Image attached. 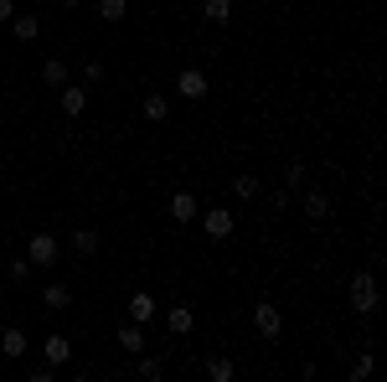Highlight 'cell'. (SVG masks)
<instances>
[{
  "label": "cell",
  "instance_id": "1",
  "mask_svg": "<svg viewBox=\"0 0 387 382\" xmlns=\"http://www.w3.org/2000/svg\"><path fill=\"white\" fill-rule=\"evenodd\" d=\"M351 310L356 315L377 310V279H372V269H356V279H351Z\"/></svg>",
  "mask_w": 387,
  "mask_h": 382
},
{
  "label": "cell",
  "instance_id": "2",
  "mask_svg": "<svg viewBox=\"0 0 387 382\" xmlns=\"http://www.w3.org/2000/svg\"><path fill=\"white\" fill-rule=\"evenodd\" d=\"M26 263H31V269H52V263H57V238H52V233H36V238L26 243Z\"/></svg>",
  "mask_w": 387,
  "mask_h": 382
},
{
  "label": "cell",
  "instance_id": "3",
  "mask_svg": "<svg viewBox=\"0 0 387 382\" xmlns=\"http://www.w3.org/2000/svg\"><path fill=\"white\" fill-rule=\"evenodd\" d=\"M207 88H212V83H207L202 68H181V73H176V94H181V98H207Z\"/></svg>",
  "mask_w": 387,
  "mask_h": 382
},
{
  "label": "cell",
  "instance_id": "4",
  "mask_svg": "<svg viewBox=\"0 0 387 382\" xmlns=\"http://www.w3.org/2000/svg\"><path fill=\"white\" fill-rule=\"evenodd\" d=\"M202 228H207V238H233V212L228 207H212V212H202Z\"/></svg>",
  "mask_w": 387,
  "mask_h": 382
},
{
  "label": "cell",
  "instance_id": "5",
  "mask_svg": "<svg viewBox=\"0 0 387 382\" xmlns=\"http://www.w3.org/2000/svg\"><path fill=\"white\" fill-rule=\"evenodd\" d=\"M253 325H258V336H279V331H284V315H279L274 305H269V300H263V305H253Z\"/></svg>",
  "mask_w": 387,
  "mask_h": 382
},
{
  "label": "cell",
  "instance_id": "6",
  "mask_svg": "<svg viewBox=\"0 0 387 382\" xmlns=\"http://www.w3.org/2000/svg\"><path fill=\"white\" fill-rule=\"evenodd\" d=\"M155 310H160V305L150 300V289H135V295H129V321L145 325V321H155Z\"/></svg>",
  "mask_w": 387,
  "mask_h": 382
},
{
  "label": "cell",
  "instance_id": "7",
  "mask_svg": "<svg viewBox=\"0 0 387 382\" xmlns=\"http://www.w3.org/2000/svg\"><path fill=\"white\" fill-rule=\"evenodd\" d=\"M170 217H176V222H196V217H202L196 196L191 191H176V196H170Z\"/></svg>",
  "mask_w": 387,
  "mask_h": 382
},
{
  "label": "cell",
  "instance_id": "8",
  "mask_svg": "<svg viewBox=\"0 0 387 382\" xmlns=\"http://www.w3.org/2000/svg\"><path fill=\"white\" fill-rule=\"evenodd\" d=\"M166 325H170V331H176V336H186V331H191V325H196L191 305H170V310H166Z\"/></svg>",
  "mask_w": 387,
  "mask_h": 382
},
{
  "label": "cell",
  "instance_id": "9",
  "mask_svg": "<svg viewBox=\"0 0 387 382\" xmlns=\"http://www.w3.org/2000/svg\"><path fill=\"white\" fill-rule=\"evenodd\" d=\"M119 346L135 351V357L145 351V331H140V321H124V325H119Z\"/></svg>",
  "mask_w": 387,
  "mask_h": 382
},
{
  "label": "cell",
  "instance_id": "10",
  "mask_svg": "<svg viewBox=\"0 0 387 382\" xmlns=\"http://www.w3.org/2000/svg\"><path fill=\"white\" fill-rule=\"evenodd\" d=\"M0 351H6V357H26V336H21V325H6V331H0Z\"/></svg>",
  "mask_w": 387,
  "mask_h": 382
},
{
  "label": "cell",
  "instance_id": "11",
  "mask_svg": "<svg viewBox=\"0 0 387 382\" xmlns=\"http://www.w3.org/2000/svg\"><path fill=\"white\" fill-rule=\"evenodd\" d=\"M42 351H47V362H52V367H62V362H68V357H73V346H68V336H47V341H42Z\"/></svg>",
  "mask_w": 387,
  "mask_h": 382
},
{
  "label": "cell",
  "instance_id": "12",
  "mask_svg": "<svg viewBox=\"0 0 387 382\" xmlns=\"http://www.w3.org/2000/svg\"><path fill=\"white\" fill-rule=\"evenodd\" d=\"M202 16H207L212 26H233V0H207Z\"/></svg>",
  "mask_w": 387,
  "mask_h": 382
},
{
  "label": "cell",
  "instance_id": "13",
  "mask_svg": "<svg viewBox=\"0 0 387 382\" xmlns=\"http://www.w3.org/2000/svg\"><path fill=\"white\" fill-rule=\"evenodd\" d=\"M305 217H310V222H326V217H330V196L305 191Z\"/></svg>",
  "mask_w": 387,
  "mask_h": 382
},
{
  "label": "cell",
  "instance_id": "14",
  "mask_svg": "<svg viewBox=\"0 0 387 382\" xmlns=\"http://www.w3.org/2000/svg\"><path fill=\"white\" fill-rule=\"evenodd\" d=\"M83 109H88V94H83V88H62V114L73 119V114H83Z\"/></svg>",
  "mask_w": 387,
  "mask_h": 382
},
{
  "label": "cell",
  "instance_id": "15",
  "mask_svg": "<svg viewBox=\"0 0 387 382\" xmlns=\"http://www.w3.org/2000/svg\"><path fill=\"white\" fill-rule=\"evenodd\" d=\"M140 109H145V119H150V124H160V119L170 114V103L160 98V94H145V103H140Z\"/></svg>",
  "mask_w": 387,
  "mask_h": 382
},
{
  "label": "cell",
  "instance_id": "16",
  "mask_svg": "<svg viewBox=\"0 0 387 382\" xmlns=\"http://www.w3.org/2000/svg\"><path fill=\"white\" fill-rule=\"evenodd\" d=\"M42 305H47V310H68V305H73V295H68V289H62V284H47Z\"/></svg>",
  "mask_w": 387,
  "mask_h": 382
},
{
  "label": "cell",
  "instance_id": "17",
  "mask_svg": "<svg viewBox=\"0 0 387 382\" xmlns=\"http://www.w3.org/2000/svg\"><path fill=\"white\" fill-rule=\"evenodd\" d=\"M233 191L243 196V202H258V196H263V186H258V176H238V181H233Z\"/></svg>",
  "mask_w": 387,
  "mask_h": 382
},
{
  "label": "cell",
  "instance_id": "18",
  "mask_svg": "<svg viewBox=\"0 0 387 382\" xmlns=\"http://www.w3.org/2000/svg\"><path fill=\"white\" fill-rule=\"evenodd\" d=\"M207 377L212 382H233V357H212L207 362Z\"/></svg>",
  "mask_w": 387,
  "mask_h": 382
},
{
  "label": "cell",
  "instance_id": "19",
  "mask_svg": "<svg viewBox=\"0 0 387 382\" xmlns=\"http://www.w3.org/2000/svg\"><path fill=\"white\" fill-rule=\"evenodd\" d=\"M42 78H47L52 88H62V83H68V62H62V57H52L47 68H42Z\"/></svg>",
  "mask_w": 387,
  "mask_h": 382
},
{
  "label": "cell",
  "instance_id": "20",
  "mask_svg": "<svg viewBox=\"0 0 387 382\" xmlns=\"http://www.w3.org/2000/svg\"><path fill=\"white\" fill-rule=\"evenodd\" d=\"M10 26H16V36H21V42H31V36L42 31V21H36V16H10Z\"/></svg>",
  "mask_w": 387,
  "mask_h": 382
},
{
  "label": "cell",
  "instance_id": "21",
  "mask_svg": "<svg viewBox=\"0 0 387 382\" xmlns=\"http://www.w3.org/2000/svg\"><path fill=\"white\" fill-rule=\"evenodd\" d=\"M124 10H129V0H98V16L103 21H119Z\"/></svg>",
  "mask_w": 387,
  "mask_h": 382
},
{
  "label": "cell",
  "instance_id": "22",
  "mask_svg": "<svg viewBox=\"0 0 387 382\" xmlns=\"http://www.w3.org/2000/svg\"><path fill=\"white\" fill-rule=\"evenodd\" d=\"M73 248H78V254H98V233H93V228H83V233L73 238Z\"/></svg>",
  "mask_w": 387,
  "mask_h": 382
},
{
  "label": "cell",
  "instance_id": "23",
  "mask_svg": "<svg viewBox=\"0 0 387 382\" xmlns=\"http://www.w3.org/2000/svg\"><path fill=\"white\" fill-rule=\"evenodd\" d=\"M140 377H166V362H160V357H140Z\"/></svg>",
  "mask_w": 387,
  "mask_h": 382
},
{
  "label": "cell",
  "instance_id": "24",
  "mask_svg": "<svg viewBox=\"0 0 387 382\" xmlns=\"http://www.w3.org/2000/svg\"><path fill=\"white\" fill-rule=\"evenodd\" d=\"M284 186H289V191H305V166H300V161L284 170Z\"/></svg>",
  "mask_w": 387,
  "mask_h": 382
},
{
  "label": "cell",
  "instance_id": "25",
  "mask_svg": "<svg viewBox=\"0 0 387 382\" xmlns=\"http://www.w3.org/2000/svg\"><path fill=\"white\" fill-rule=\"evenodd\" d=\"M362 377H372V351H362V357L351 362V382H362Z\"/></svg>",
  "mask_w": 387,
  "mask_h": 382
},
{
  "label": "cell",
  "instance_id": "26",
  "mask_svg": "<svg viewBox=\"0 0 387 382\" xmlns=\"http://www.w3.org/2000/svg\"><path fill=\"white\" fill-rule=\"evenodd\" d=\"M83 78H88V83H98V78H103V62L88 57V62H83Z\"/></svg>",
  "mask_w": 387,
  "mask_h": 382
},
{
  "label": "cell",
  "instance_id": "27",
  "mask_svg": "<svg viewBox=\"0 0 387 382\" xmlns=\"http://www.w3.org/2000/svg\"><path fill=\"white\" fill-rule=\"evenodd\" d=\"M16 16V6H10V0H0V21H10Z\"/></svg>",
  "mask_w": 387,
  "mask_h": 382
},
{
  "label": "cell",
  "instance_id": "28",
  "mask_svg": "<svg viewBox=\"0 0 387 382\" xmlns=\"http://www.w3.org/2000/svg\"><path fill=\"white\" fill-rule=\"evenodd\" d=\"M62 6H68V10H78V6H83V0H62Z\"/></svg>",
  "mask_w": 387,
  "mask_h": 382
}]
</instances>
